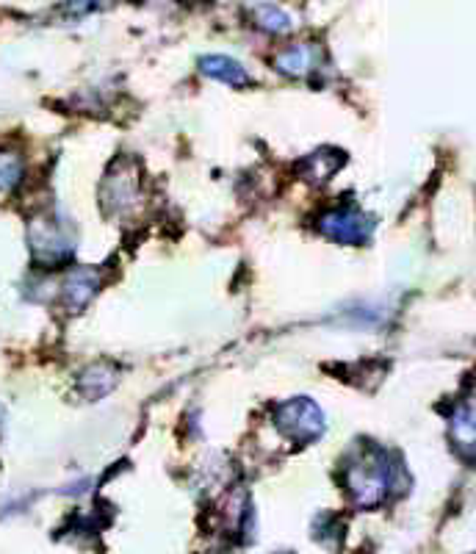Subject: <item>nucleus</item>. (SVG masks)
<instances>
[{"mask_svg": "<svg viewBox=\"0 0 476 554\" xmlns=\"http://www.w3.org/2000/svg\"><path fill=\"white\" fill-rule=\"evenodd\" d=\"M393 469L391 463L385 460L382 452L366 455V458L355 463L349 469V491L355 496V502L360 507H374L380 505L385 494H388V485H391Z\"/></svg>", "mask_w": 476, "mask_h": 554, "instance_id": "1", "label": "nucleus"}, {"mask_svg": "<svg viewBox=\"0 0 476 554\" xmlns=\"http://www.w3.org/2000/svg\"><path fill=\"white\" fill-rule=\"evenodd\" d=\"M277 427L294 441H313L324 433V416L310 399L299 397L277 410Z\"/></svg>", "mask_w": 476, "mask_h": 554, "instance_id": "2", "label": "nucleus"}, {"mask_svg": "<svg viewBox=\"0 0 476 554\" xmlns=\"http://www.w3.org/2000/svg\"><path fill=\"white\" fill-rule=\"evenodd\" d=\"M28 239H31L36 261H42V264H59L72 253V239L67 236V230L53 219H34L31 230H28Z\"/></svg>", "mask_w": 476, "mask_h": 554, "instance_id": "3", "label": "nucleus"}, {"mask_svg": "<svg viewBox=\"0 0 476 554\" xmlns=\"http://www.w3.org/2000/svg\"><path fill=\"white\" fill-rule=\"evenodd\" d=\"M322 230L341 244H366L371 239L374 222L355 208H335L330 214H324Z\"/></svg>", "mask_w": 476, "mask_h": 554, "instance_id": "4", "label": "nucleus"}, {"mask_svg": "<svg viewBox=\"0 0 476 554\" xmlns=\"http://www.w3.org/2000/svg\"><path fill=\"white\" fill-rule=\"evenodd\" d=\"M97 286H100V275H97L95 269H75L67 275L64 280V300L70 305L72 311H78V308H84L86 302L95 297Z\"/></svg>", "mask_w": 476, "mask_h": 554, "instance_id": "5", "label": "nucleus"}, {"mask_svg": "<svg viewBox=\"0 0 476 554\" xmlns=\"http://www.w3.org/2000/svg\"><path fill=\"white\" fill-rule=\"evenodd\" d=\"M200 70L216 78V81H227V84L233 86H244L250 81L247 73H244V67L238 61L227 59V56H205V59H200Z\"/></svg>", "mask_w": 476, "mask_h": 554, "instance_id": "6", "label": "nucleus"}, {"mask_svg": "<svg viewBox=\"0 0 476 554\" xmlns=\"http://www.w3.org/2000/svg\"><path fill=\"white\" fill-rule=\"evenodd\" d=\"M103 197H106V203L111 208H125L128 203H133V197H136V175L125 172V169H117V175H108Z\"/></svg>", "mask_w": 476, "mask_h": 554, "instance_id": "7", "label": "nucleus"}, {"mask_svg": "<svg viewBox=\"0 0 476 554\" xmlns=\"http://www.w3.org/2000/svg\"><path fill=\"white\" fill-rule=\"evenodd\" d=\"M452 435L465 455H476V408H460L452 419Z\"/></svg>", "mask_w": 476, "mask_h": 554, "instance_id": "8", "label": "nucleus"}, {"mask_svg": "<svg viewBox=\"0 0 476 554\" xmlns=\"http://www.w3.org/2000/svg\"><path fill=\"white\" fill-rule=\"evenodd\" d=\"M310 64H313V53H310L308 45H294L286 53H280V59H277V67L288 75L308 73Z\"/></svg>", "mask_w": 476, "mask_h": 554, "instance_id": "9", "label": "nucleus"}, {"mask_svg": "<svg viewBox=\"0 0 476 554\" xmlns=\"http://www.w3.org/2000/svg\"><path fill=\"white\" fill-rule=\"evenodd\" d=\"M111 386H114V374L108 372L106 366H92V369L81 377V388H84L89 397H100V394H106Z\"/></svg>", "mask_w": 476, "mask_h": 554, "instance_id": "10", "label": "nucleus"}, {"mask_svg": "<svg viewBox=\"0 0 476 554\" xmlns=\"http://www.w3.org/2000/svg\"><path fill=\"white\" fill-rule=\"evenodd\" d=\"M23 178V161L14 153H0V189H14Z\"/></svg>", "mask_w": 476, "mask_h": 554, "instance_id": "11", "label": "nucleus"}, {"mask_svg": "<svg viewBox=\"0 0 476 554\" xmlns=\"http://www.w3.org/2000/svg\"><path fill=\"white\" fill-rule=\"evenodd\" d=\"M258 14V25L269 28V31H288V14H283L277 6H261L255 9Z\"/></svg>", "mask_w": 476, "mask_h": 554, "instance_id": "12", "label": "nucleus"}]
</instances>
